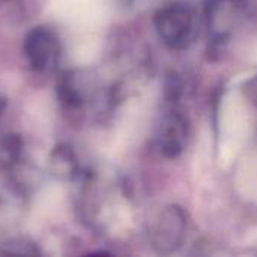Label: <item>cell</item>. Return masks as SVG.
Wrapping results in <instances>:
<instances>
[{
    "instance_id": "1",
    "label": "cell",
    "mask_w": 257,
    "mask_h": 257,
    "mask_svg": "<svg viewBox=\"0 0 257 257\" xmlns=\"http://www.w3.org/2000/svg\"><path fill=\"white\" fill-rule=\"evenodd\" d=\"M160 32L172 44L182 42L191 32V15L187 8L175 6L160 17Z\"/></svg>"
}]
</instances>
